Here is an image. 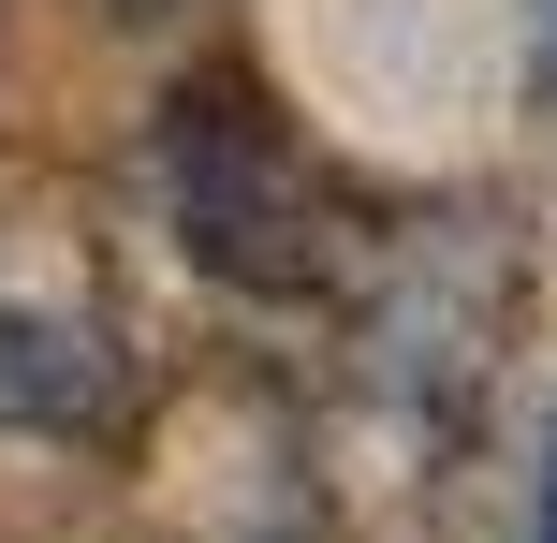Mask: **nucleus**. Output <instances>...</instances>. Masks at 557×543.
I'll return each mask as SVG.
<instances>
[{"instance_id": "obj_2", "label": "nucleus", "mask_w": 557, "mask_h": 543, "mask_svg": "<svg viewBox=\"0 0 557 543\" xmlns=\"http://www.w3.org/2000/svg\"><path fill=\"white\" fill-rule=\"evenodd\" d=\"M117 323H103V294L74 280V264H45L29 280L15 250H0V427H29V441H88V427H117Z\"/></svg>"}, {"instance_id": "obj_1", "label": "nucleus", "mask_w": 557, "mask_h": 543, "mask_svg": "<svg viewBox=\"0 0 557 543\" xmlns=\"http://www.w3.org/2000/svg\"><path fill=\"white\" fill-rule=\"evenodd\" d=\"M162 221L221 294H337L367 264L352 192L323 176V147L278 118L264 74H191L162 103Z\"/></svg>"}, {"instance_id": "obj_4", "label": "nucleus", "mask_w": 557, "mask_h": 543, "mask_svg": "<svg viewBox=\"0 0 557 543\" xmlns=\"http://www.w3.org/2000/svg\"><path fill=\"white\" fill-rule=\"evenodd\" d=\"M103 15H176V0H103Z\"/></svg>"}, {"instance_id": "obj_3", "label": "nucleus", "mask_w": 557, "mask_h": 543, "mask_svg": "<svg viewBox=\"0 0 557 543\" xmlns=\"http://www.w3.org/2000/svg\"><path fill=\"white\" fill-rule=\"evenodd\" d=\"M529 543H557V441H543V499H529Z\"/></svg>"}]
</instances>
